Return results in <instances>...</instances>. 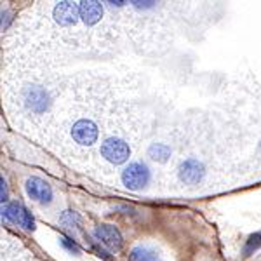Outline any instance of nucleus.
<instances>
[{"label": "nucleus", "instance_id": "obj_2", "mask_svg": "<svg viewBox=\"0 0 261 261\" xmlns=\"http://www.w3.org/2000/svg\"><path fill=\"white\" fill-rule=\"evenodd\" d=\"M2 218H6L7 221L14 223V225H19L21 228H24L27 231H33L35 230V220H33L32 213L24 207L21 202L12 200L7 205L2 207Z\"/></svg>", "mask_w": 261, "mask_h": 261}, {"label": "nucleus", "instance_id": "obj_18", "mask_svg": "<svg viewBox=\"0 0 261 261\" xmlns=\"http://www.w3.org/2000/svg\"><path fill=\"white\" fill-rule=\"evenodd\" d=\"M11 21H12L11 12L7 11V9H2V32H4V30H7V27L11 24Z\"/></svg>", "mask_w": 261, "mask_h": 261}, {"label": "nucleus", "instance_id": "obj_3", "mask_svg": "<svg viewBox=\"0 0 261 261\" xmlns=\"http://www.w3.org/2000/svg\"><path fill=\"white\" fill-rule=\"evenodd\" d=\"M129 155H130L129 145L124 140H120V138H108V140L101 143V157L110 164L120 166V164L127 161Z\"/></svg>", "mask_w": 261, "mask_h": 261}, {"label": "nucleus", "instance_id": "obj_10", "mask_svg": "<svg viewBox=\"0 0 261 261\" xmlns=\"http://www.w3.org/2000/svg\"><path fill=\"white\" fill-rule=\"evenodd\" d=\"M79 11H81V19L86 24H96L103 16V6L99 2H79Z\"/></svg>", "mask_w": 261, "mask_h": 261}, {"label": "nucleus", "instance_id": "obj_4", "mask_svg": "<svg viewBox=\"0 0 261 261\" xmlns=\"http://www.w3.org/2000/svg\"><path fill=\"white\" fill-rule=\"evenodd\" d=\"M24 190H27L28 197L33 199L35 202H39L42 205H49L53 202V188L47 181H44L42 178H37V176H30L27 181H24Z\"/></svg>", "mask_w": 261, "mask_h": 261}, {"label": "nucleus", "instance_id": "obj_9", "mask_svg": "<svg viewBox=\"0 0 261 261\" xmlns=\"http://www.w3.org/2000/svg\"><path fill=\"white\" fill-rule=\"evenodd\" d=\"M23 101L30 110L33 112H44L49 107V94L39 86H32L24 91Z\"/></svg>", "mask_w": 261, "mask_h": 261}, {"label": "nucleus", "instance_id": "obj_11", "mask_svg": "<svg viewBox=\"0 0 261 261\" xmlns=\"http://www.w3.org/2000/svg\"><path fill=\"white\" fill-rule=\"evenodd\" d=\"M129 261H161V256L148 246H136L130 251Z\"/></svg>", "mask_w": 261, "mask_h": 261}, {"label": "nucleus", "instance_id": "obj_8", "mask_svg": "<svg viewBox=\"0 0 261 261\" xmlns=\"http://www.w3.org/2000/svg\"><path fill=\"white\" fill-rule=\"evenodd\" d=\"M81 18V11H79V4L73 2H60L54 6V19L61 24V27H71Z\"/></svg>", "mask_w": 261, "mask_h": 261}, {"label": "nucleus", "instance_id": "obj_13", "mask_svg": "<svg viewBox=\"0 0 261 261\" xmlns=\"http://www.w3.org/2000/svg\"><path fill=\"white\" fill-rule=\"evenodd\" d=\"M259 247H261V231H256V233H251L249 239L246 241V246H244L242 254L246 256V258H249V256L254 254Z\"/></svg>", "mask_w": 261, "mask_h": 261}, {"label": "nucleus", "instance_id": "obj_15", "mask_svg": "<svg viewBox=\"0 0 261 261\" xmlns=\"http://www.w3.org/2000/svg\"><path fill=\"white\" fill-rule=\"evenodd\" d=\"M58 241H60L63 249H66L70 254H81V247H79V244L75 242L71 237H68V235H60Z\"/></svg>", "mask_w": 261, "mask_h": 261}, {"label": "nucleus", "instance_id": "obj_17", "mask_svg": "<svg viewBox=\"0 0 261 261\" xmlns=\"http://www.w3.org/2000/svg\"><path fill=\"white\" fill-rule=\"evenodd\" d=\"M0 200H2V205L9 204V190H7V181L4 176L0 178Z\"/></svg>", "mask_w": 261, "mask_h": 261}, {"label": "nucleus", "instance_id": "obj_6", "mask_svg": "<svg viewBox=\"0 0 261 261\" xmlns=\"http://www.w3.org/2000/svg\"><path fill=\"white\" fill-rule=\"evenodd\" d=\"M98 136H99L98 125L89 119L77 120L73 124V127H71V138L82 146H91L92 143L98 141Z\"/></svg>", "mask_w": 261, "mask_h": 261}, {"label": "nucleus", "instance_id": "obj_14", "mask_svg": "<svg viewBox=\"0 0 261 261\" xmlns=\"http://www.w3.org/2000/svg\"><path fill=\"white\" fill-rule=\"evenodd\" d=\"M60 221L63 226H66V228H79V225H81L82 220L75 211H63L60 216Z\"/></svg>", "mask_w": 261, "mask_h": 261}, {"label": "nucleus", "instance_id": "obj_7", "mask_svg": "<svg viewBox=\"0 0 261 261\" xmlns=\"http://www.w3.org/2000/svg\"><path fill=\"white\" fill-rule=\"evenodd\" d=\"M92 235H94L96 241L103 244V246H107L110 251L119 252L122 249V246H124V239H122L119 228L113 225H107V223L98 225L94 231H92Z\"/></svg>", "mask_w": 261, "mask_h": 261}, {"label": "nucleus", "instance_id": "obj_19", "mask_svg": "<svg viewBox=\"0 0 261 261\" xmlns=\"http://www.w3.org/2000/svg\"><path fill=\"white\" fill-rule=\"evenodd\" d=\"M107 4L110 7H122L124 4H127V2H120V0H115V2H113V0H110V2H107Z\"/></svg>", "mask_w": 261, "mask_h": 261}, {"label": "nucleus", "instance_id": "obj_16", "mask_svg": "<svg viewBox=\"0 0 261 261\" xmlns=\"http://www.w3.org/2000/svg\"><path fill=\"white\" fill-rule=\"evenodd\" d=\"M129 4L138 11H151V9H155V7H157V2H150V0H145V2L133 0V2H129Z\"/></svg>", "mask_w": 261, "mask_h": 261}, {"label": "nucleus", "instance_id": "obj_1", "mask_svg": "<svg viewBox=\"0 0 261 261\" xmlns=\"http://www.w3.org/2000/svg\"><path fill=\"white\" fill-rule=\"evenodd\" d=\"M150 178H151L150 169L146 167V164H143V162H130L129 166L122 171V176H120L122 185L133 192L143 190V188L150 183Z\"/></svg>", "mask_w": 261, "mask_h": 261}, {"label": "nucleus", "instance_id": "obj_12", "mask_svg": "<svg viewBox=\"0 0 261 261\" xmlns=\"http://www.w3.org/2000/svg\"><path fill=\"white\" fill-rule=\"evenodd\" d=\"M148 157L159 164H166L171 159V148L164 143H151L148 146Z\"/></svg>", "mask_w": 261, "mask_h": 261}, {"label": "nucleus", "instance_id": "obj_5", "mask_svg": "<svg viewBox=\"0 0 261 261\" xmlns=\"http://www.w3.org/2000/svg\"><path fill=\"white\" fill-rule=\"evenodd\" d=\"M205 176L204 164L197 159H185L178 166V178L185 185H199Z\"/></svg>", "mask_w": 261, "mask_h": 261}]
</instances>
